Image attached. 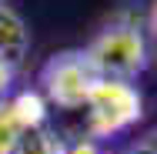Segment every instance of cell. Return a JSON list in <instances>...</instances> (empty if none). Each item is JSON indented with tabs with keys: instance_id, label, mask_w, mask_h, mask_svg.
Wrapping results in <instances>:
<instances>
[{
	"instance_id": "cell-2",
	"label": "cell",
	"mask_w": 157,
	"mask_h": 154,
	"mask_svg": "<svg viewBox=\"0 0 157 154\" xmlns=\"http://www.w3.org/2000/svg\"><path fill=\"white\" fill-rule=\"evenodd\" d=\"M80 114H84L80 137H110L144 114V97L134 87V81H97Z\"/></svg>"
},
{
	"instance_id": "cell-12",
	"label": "cell",
	"mask_w": 157,
	"mask_h": 154,
	"mask_svg": "<svg viewBox=\"0 0 157 154\" xmlns=\"http://www.w3.org/2000/svg\"><path fill=\"white\" fill-rule=\"evenodd\" d=\"M130 154H134V151H130Z\"/></svg>"
},
{
	"instance_id": "cell-9",
	"label": "cell",
	"mask_w": 157,
	"mask_h": 154,
	"mask_svg": "<svg viewBox=\"0 0 157 154\" xmlns=\"http://www.w3.org/2000/svg\"><path fill=\"white\" fill-rule=\"evenodd\" d=\"M63 154H100V144H97L94 137H77L74 144H67Z\"/></svg>"
},
{
	"instance_id": "cell-7",
	"label": "cell",
	"mask_w": 157,
	"mask_h": 154,
	"mask_svg": "<svg viewBox=\"0 0 157 154\" xmlns=\"http://www.w3.org/2000/svg\"><path fill=\"white\" fill-rule=\"evenodd\" d=\"M20 131H24V127H20V121L13 117L10 104L0 101V154H13V144H17Z\"/></svg>"
},
{
	"instance_id": "cell-8",
	"label": "cell",
	"mask_w": 157,
	"mask_h": 154,
	"mask_svg": "<svg viewBox=\"0 0 157 154\" xmlns=\"http://www.w3.org/2000/svg\"><path fill=\"white\" fill-rule=\"evenodd\" d=\"M13 67H17V64H10V61L0 57V101L10 97V87H13Z\"/></svg>"
},
{
	"instance_id": "cell-1",
	"label": "cell",
	"mask_w": 157,
	"mask_h": 154,
	"mask_svg": "<svg viewBox=\"0 0 157 154\" xmlns=\"http://www.w3.org/2000/svg\"><path fill=\"white\" fill-rule=\"evenodd\" d=\"M84 57L100 81H137L147 67V37L137 24H110L84 47Z\"/></svg>"
},
{
	"instance_id": "cell-11",
	"label": "cell",
	"mask_w": 157,
	"mask_h": 154,
	"mask_svg": "<svg viewBox=\"0 0 157 154\" xmlns=\"http://www.w3.org/2000/svg\"><path fill=\"white\" fill-rule=\"evenodd\" d=\"M0 3H7V0H0Z\"/></svg>"
},
{
	"instance_id": "cell-4",
	"label": "cell",
	"mask_w": 157,
	"mask_h": 154,
	"mask_svg": "<svg viewBox=\"0 0 157 154\" xmlns=\"http://www.w3.org/2000/svg\"><path fill=\"white\" fill-rule=\"evenodd\" d=\"M27 47H30V30H27L24 17L10 3H0V57L10 64H20Z\"/></svg>"
},
{
	"instance_id": "cell-3",
	"label": "cell",
	"mask_w": 157,
	"mask_h": 154,
	"mask_svg": "<svg viewBox=\"0 0 157 154\" xmlns=\"http://www.w3.org/2000/svg\"><path fill=\"white\" fill-rule=\"evenodd\" d=\"M97 81H100V77L90 70L84 50L54 54L50 61L44 64V74H40L47 104H54V107H60V111H80V107L87 104V97H90Z\"/></svg>"
},
{
	"instance_id": "cell-10",
	"label": "cell",
	"mask_w": 157,
	"mask_h": 154,
	"mask_svg": "<svg viewBox=\"0 0 157 154\" xmlns=\"http://www.w3.org/2000/svg\"><path fill=\"white\" fill-rule=\"evenodd\" d=\"M147 30L154 34V40H157V0L151 3V10H147Z\"/></svg>"
},
{
	"instance_id": "cell-5",
	"label": "cell",
	"mask_w": 157,
	"mask_h": 154,
	"mask_svg": "<svg viewBox=\"0 0 157 154\" xmlns=\"http://www.w3.org/2000/svg\"><path fill=\"white\" fill-rule=\"evenodd\" d=\"M13 117L20 121V127H40L47 124V97L37 91H17L7 97Z\"/></svg>"
},
{
	"instance_id": "cell-6",
	"label": "cell",
	"mask_w": 157,
	"mask_h": 154,
	"mask_svg": "<svg viewBox=\"0 0 157 154\" xmlns=\"http://www.w3.org/2000/svg\"><path fill=\"white\" fill-rule=\"evenodd\" d=\"M13 154H63V141L47 127H24L17 144H13Z\"/></svg>"
}]
</instances>
